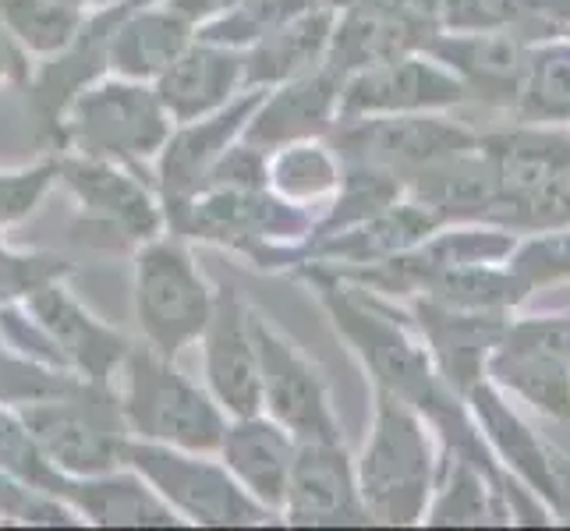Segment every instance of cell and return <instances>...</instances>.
Wrapping results in <instances>:
<instances>
[{
    "mask_svg": "<svg viewBox=\"0 0 570 531\" xmlns=\"http://www.w3.org/2000/svg\"><path fill=\"white\" fill-rule=\"evenodd\" d=\"M121 419L131 440L216 454L227 411L156 347H128L121 362Z\"/></svg>",
    "mask_w": 570,
    "mask_h": 531,
    "instance_id": "obj_1",
    "label": "cell"
},
{
    "mask_svg": "<svg viewBox=\"0 0 570 531\" xmlns=\"http://www.w3.org/2000/svg\"><path fill=\"white\" fill-rule=\"evenodd\" d=\"M18 415L29 425L43 458L65 479L100 475V471L125 464L121 454L128 429L121 419V404L107 393V383L75 380L53 397L22 404Z\"/></svg>",
    "mask_w": 570,
    "mask_h": 531,
    "instance_id": "obj_2",
    "label": "cell"
},
{
    "mask_svg": "<svg viewBox=\"0 0 570 531\" xmlns=\"http://www.w3.org/2000/svg\"><path fill=\"white\" fill-rule=\"evenodd\" d=\"M121 461L139 471L185 524L255 528L277 518L273 510L245 493L224 461H213L209 454L128 436Z\"/></svg>",
    "mask_w": 570,
    "mask_h": 531,
    "instance_id": "obj_3",
    "label": "cell"
},
{
    "mask_svg": "<svg viewBox=\"0 0 570 531\" xmlns=\"http://www.w3.org/2000/svg\"><path fill=\"white\" fill-rule=\"evenodd\" d=\"M170 114L156 89L135 78H110L71 100L65 135L82 156L114 164L153 160L170 139Z\"/></svg>",
    "mask_w": 570,
    "mask_h": 531,
    "instance_id": "obj_4",
    "label": "cell"
},
{
    "mask_svg": "<svg viewBox=\"0 0 570 531\" xmlns=\"http://www.w3.org/2000/svg\"><path fill=\"white\" fill-rule=\"evenodd\" d=\"M213 312V287L188 248L167 238H149L135 259V319L146 344L167 358L203 337Z\"/></svg>",
    "mask_w": 570,
    "mask_h": 531,
    "instance_id": "obj_5",
    "label": "cell"
},
{
    "mask_svg": "<svg viewBox=\"0 0 570 531\" xmlns=\"http://www.w3.org/2000/svg\"><path fill=\"white\" fill-rule=\"evenodd\" d=\"M358 493L368 521L407 524L422 514L429 493V443L407 401L383 390L376 425L365 443Z\"/></svg>",
    "mask_w": 570,
    "mask_h": 531,
    "instance_id": "obj_6",
    "label": "cell"
},
{
    "mask_svg": "<svg viewBox=\"0 0 570 531\" xmlns=\"http://www.w3.org/2000/svg\"><path fill=\"white\" fill-rule=\"evenodd\" d=\"M252 337H255V351H259V397L266 415L277 425H284L298 443L341 440L326 383L320 376V368L298 351V344L284 337L255 308H252Z\"/></svg>",
    "mask_w": 570,
    "mask_h": 531,
    "instance_id": "obj_7",
    "label": "cell"
},
{
    "mask_svg": "<svg viewBox=\"0 0 570 531\" xmlns=\"http://www.w3.org/2000/svg\"><path fill=\"white\" fill-rule=\"evenodd\" d=\"M178 209V224L195 238H209L220 245L263 252L269 242L298 238L305 230V216L287 199H273L266 188H203Z\"/></svg>",
    "mask_w": 570,
    "mask_h": 531,
    "instance_id": "obj_8",
    "label": "cell"
},
{
    "mask_svg": "<svg viewBox=\"0 0 570 531\" xmlns=\"http://www.w3.org/2000/svg\"><path fill=\"white\" fill-rule=\"evenodd\" d=\"M206 390L230 419L259 415V351L252 337V308L234 287L213 291V312L203 330Z\"/></svg>",
    "mask_w": 570,
    "mask_h": 531,
    "instance_id": "obj_9",
    "label": "cell"
},
{
    "mask_svg": "<svg viewBox=\"0 0 570 531\" xmlns=\"http://www.w3.org/2000/svg\"><path fill=\"white\" fill-rule=\"evenodd\" d=\"M337 146L355 167L397 170V167H429L450 160L468 146L461 128H450L432 117H404V114H368V117H341Z\"/></svg>",
    "mask_w": 570,
    "mask_h": 531,
    "instance_id": "obj_10",
    "label": "cell"
},
{
    "mask_svg": "<svg viewBox=\"0 0 570 531\" xmlns=\"http://www.w3.org/2000/svg\"><path fill=\"white\" fill-rule=\"evenodd\" d=\"M26 312L47 333L68 372L89 383H107L121 368L128 341L114 326L100 323L92 312L75 298L61 281H47L26 298Z\"/></svg>",
    "mask_w": 570,
    "mask_h": 531,
    "instance_id": "obj_11",
    "label": "cell"
},
{
    "mask_svg": "<svg viewBox=\"0 0 570 531\" xmlns=\"http://www.w3.org/2000/svg\"><path fill=\"white\" fill-rule=\"evenodd\" d=\"M281 514L287 524H365V503L341 440L298 443Z\"/></svg>",
    "mask_w": 570,
    "mask_h": 531,
    "instance_id": "obj_12",
    "label": "cell"
},
{
    "mask_svg": "<svg viewBox=\"0 0 570 531\" xmlns=\"http://www.w3.org/2000/svg\"><path fill=\"white\" fill-rule=\"evenodd\" d=\"M320 294L333 323H337L351 337V344L365 354V362L376 372V380L386 386V393H393V397H401V401H419V404L432 401L425 358L401 330H393L383 316H376V312L362 305L358 298H351L337 284L320 281Z\"/></svg>",
    "mask_w": 570,
    "mask_h": 531,
    "instance_id": "obj_13",
    "label": "cell"
},
{
    "mask_svg": "<svg viewBox=\"0 0 570 531\" xmlns=\"http://www.w3.org/2000/svg\"><path fill=\"white\" fill-rule=\"evenodd\" d=\"M266 89H248L234 96L227 107L206 114L199 121H185L178 135H170L160 149V188L167 206H181L206 185L213 164L227 153V146L245 131L248 117L259 107Z\"/></svg>",
    "mask_w": 570,
    "mask_h": 531,
    "instance_id": "obj_14",
    "label": "cell"
},
{
    "mask_svg": "<svg viewBox=\"0 0 570 531\" xmlns=\"http://www.w3.org/2000/svg\"><path fill=\"white\" fill-rule=\"evenodd\" d=\"M57 177H65V185L96 224L121 230L131 242H149L160 234L164 216L156 209V199L121 164L78 156V160L57 164Z\"/></svg>",
    "mask_w": 570,
    "mask_h": 531,
    "instance_id": "obj_15",
    "label": "cell"
},
{
    "mask_svg": "<svg viewBox=\"0 0 570 531\" xmlns=\"http://www.w3.org/2000/svg\"><path fill=\"white\" fill-rule=\"evenodd\" d=\"M461 100V86L440 71L436 65L415 61V57H393V61L362 68L341 82V117H368V114H407L425 107H443Z\"/></svg>",
    "mask_w": 570,
    "mask_h": 531,
    "instance_id": "obj_16",
    "label": "cell"
},
{
    "mask_svg": "<svg viewBox=\"0 0 570 531\" xmlns=\"http://www.w3.org/2000/svg\"><path fill=\"white\" fill-rule=\"evenodd\" d=\"M341 82L344 78H337L323 65L312 75L281 82L273 92L266 89L242 135L252 146H259L266 153L291 146V142L316 139V135H323L333 121H337Z\"/></svg>",
    "mask_w": 570,
    "mask_h": 531,
    "instance_id": "obj_17",
    "label": "cell"
},
{
    "mask_svg": "<svg viewBox=\"0 0 570 531\" xmlns=\"http://www.w3.org/2000/svg\"><path fill=\"white\" fill-rule=\"evenodd\" d=\"M298 440L269 415H242L224 429L216 454L252 500L281 514Z\"/></svg>",
    "mask_w": 570,
    "mask_h": 531,
    "instance_id": "obj_18",
    "label": "cell"
},
{
    "mask_svg": "<svg viewBox=\"0 0 570 531\" xmlns=\"http://www.w3.org/2000/svg\"><path fill=\"white\" fill-rule=\"evenodd\" d=\"M432 26L393 11L380 0H351L341 18H333V36L326 50V68L344 78L362 68L393 61L429 39Z\"/></svg>",
    "mask_w": 570,
    "mask_h": 531,
    "instance_id": "obj_19",
    "label": "cell"
},
{
    "mask_svg": "<svg viewBox=\"0 0 570 531\" xmlns=\"http://www.w3.org/2000/svg\"><path fill=\"white\" fill-rule=\"evenodd\" d=\"M61 496L82 524H104V528H178L185 524L164 496L128 464H117L100 475L65 479Z\"/></svg>",
    "mask_w": 570,
    "mask_h": 531,
    "instance_id": "obj_20",
    "label": "cell"
},
{
    "mask_svg": "<svg viewBox=\"0 0 570 531\" xmlns=\"http://www.w3.org/2000/svg\"><path fill=\"white\" fill-rule=\"evenodd\" d=\"M245 57L242 50L216 47V43H191L178 61L156 78V96L174 125L199 121L216 114L234 100L238 86H245Z\"/></svg>",
    "mask_w": 570,
    "mask_h": 531,
    "instance_id": "obj_21",
    "label": "cell"
},
{
    "mask_svg": "<svg viewBox=\"0 0 570 531\" xmlns=\"http://www.w3.org/2000/svg\"><path fill=\"white\" fill-rule=\"evenodd\" d=\"M333 14L330 8L316 4L305 14L291 18L269 36L255 39V43L242 53L245 57V86L248 89H269L291 82V78L312 75L326 65L330 36H333Z\"/></svg>",
    "mask_w": 570,
    "mask_h": 531,
    "instance_id": "obj_22",
    "label": "cell"
},
{
    "mask_svg": "<svg viewBox=\"0 0 570 531\" xmlns=\"http://www.w3.org/2000/svg\"><path fill=\"white\" fill-rule=\"evenodd\" d=\"M191 47V22L174 8L139 11L110 32L107 65L135 82H156Z\"/></svg>",
    "mask_w": 570,
    "mask_h": 531,
    "instance_id": "obj_23",
    "label": "cell"
},
{
    "mask_svg": "<svg viewBox=\"0 0 570 531\" xmlns=\"http://www.w3.org/2000/svg\"><path fill=\"white\" fill-rule=\"evenodd\" d=\"M0 22L18 47L61 53L82 36V4L71 0H0Z\"/></svg>",
    "mask_w": 570,
    "mask_h": 531,
    "instance_id": "obj_24",
    "label": "cell"
},
{
    "mask_svg": "<svg viewBox=\"0 0 570 531\" xmlns=\"http://www.w3.org/2000/svg\"><path fill=\"white\" fill-rule=\"evenodd\" d=\"M320 0H242L238 8H230L224 14L209 18L199 29L203 43L230 47V50H248L255 39L269 36L273 29H281L291 18L305 14L308 8H316Z\"/></svg>",
    "mask_w": 570,
    "mask_h": 531,
    "instance_id": "obj_25",
    "label": "cell"
},
{
    "mask_svg": "<svg viewBox=\"0 0 570 531\" xmlns=\"http://www.w3.org/2000/svg\"><path fill=\"white\" fill-rule=\"evenodd\" d=\"M333 185H337V164L323 146H312V139L281 146L269 160V188L287 203L320 199Z\"/></svg>",
    "mask_w": 570,
    "mask_h": 531,
    "instance_id": "obj_26",
    "label": "cell"
},
{
    "mask_svg": "<svg viewBox=\"0 0 570 531\" xmlns=\"http://www.w3.org/2000/svg\"><path fill=\"white\" fill-rule=\"evenodd\" d=\"M0 471H8V475L53 496L65 482V475L43 458V450L32 440L29 425L22 422V415H14L11 404H0Z\"/></svg>",
    "mask_w": 570,
    "mask_h": 531,
    "instance_id": "obj_27",
    "label": "cell"
},
{
    "mask_svg": "<svg viewBox=\"0 0 570 531\" xmlns=\"http://www.w3.org/2000/svg\"><path fill=\"white\" fill-rule=\"evenodd\" d=\"M436 53L446 61L461 65L468 75L482 82H510L521 71V50L503 36H479V39H454V43H436Z\"/></svg>",
    "mask_w": 570,
    "mask_h": 531,
    "instance_id": "obj_28",
    "label": "cell"
},
{
    "mask_svg": "<svg viewBox=\"0 0 570 531\" xmlns=\"http://www.w3.org/2000/svg\"><path fill=\"white\" fill-rule=\"evenodd\" d=\"M75 380L78 376H71V372L47 368L39 362L22 358V354L0 351V404L22 407L39 397H53V393L68 390Z\"/></svg>",
    "mask_w": 570,
    "mask_h": 531,
    "instance_id": "obj_29",
    "label": "cell"
},
{
    "mask_svg": "<svg viewBox=\"0 0 570 531\" xmlns=\"http://www.w3.org/2000/svg\"><path fill=\"white\" fill-rule=\"evenodd\" d=\"M57 181V164H39L29 170L0 174V227H11L43 203V195Z\"/></svg>",
    "mask_w": 570,
    "mask_h": 531,
    "instance_id": "obj_30",
    "label": "cell"
},
{
    "mask_svg": "<svg viewBox=\"0 0 570 531\" xmlns=\"http://www.w3.org/2000/svg\"><path fill=\"white\" fill-rule=\"evenodd\" d=\"M266 185H269V153L245 139L227 146V153L213 164L203 188H266Z\"/></svg>",
    "mask_w": 570,
    "mask_h": 531,
    "instance_id": "obj_31",
    "label": "cell"
},
{
    "mask_svg": "<svg viewBox=\"0 0 570 531\" xmlns=\"http://www.w3.org/2000/svg\"><path fill=\"white\" fill-rule=\"evenodd\" d=\"M68 266L53 255H4L0 252V305L29 298L47 281H61Z\"/></svg>",
    "mask_w": 570,
    "mask_h": 531,
    "instance_id": "obj_32",
    "label": "cell"
},
{
    "mask_svg": "<svg viewBox=\"0 0 570 531\" xmlns=\"http://www.w3.org/2000/svg\"><path fill=\"white\" fill-rule=\"evenodd\" d=\"M532 89L546 107H570V50H553L535 61Z\"/></svg>",
    "mask_w": 570,
    "mask_h": 531,
    "instance_id": "obj_33",
    "label": "cell"
},
{
    "mask_svg": "<svg viewBox=\"0 0 570 531\" xmlns=\"http://www.w3.org/2000/svg\"><path fill=\"white\" fill-rule=\"evenodd\" d=\"M242 0H167V8H174L181 18H188V22L195 26V22H209V18H216V14H224V11H230V8H238Z\"/></svg>",
    "mask_w": 570,
    "mask_h": 531,
    "instance_id": "obj_34",
    "label": "cell"
},
{
    "mask_svg": "<svg viewBox=\"0 0 570 531\" xmlns=\"http://www.w3.org/2000/svg\"><path fill=\"white\" fill-rule=\"evenodd\" d=\"M22 75H26L22 53H18L11 32H8V29H0V86L18 82V78H22Z\"/></svg>",
    "mask_w": 570,
    "mask_h": 531,
    "instance_id": "obj_35",
    "label": "cell"
},
{
    "mask_svg": "<svg viewBox=\"0 0 570 531\" xmlns=\"http://www.w3.org/2000/svg\"><path fill=\"white\" fill-rule=\"evenodd\" d=\"M71 4H86V0H71Z\"/></svg>",
    "mask_w": 570,
    "mask_h": 531,
    "instance_id": "obj_36",
    "label": "cell"
}]
</instances>
